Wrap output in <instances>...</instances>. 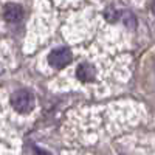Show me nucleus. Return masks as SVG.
<instances>
[{"label": "nucleus", "mask_w": 155, "mask_h": 155, "mask_svg": "<svg viewBox=\"0 0 155 155\" xmlns=\"http://www.w3.org/2000/svg\"><path fill=\"white\" fill-rule=\"evenodd\" d=\"M11 106L19 113H28L34 107V96L28 90H16L11 95Z\"/></svg>", "instance_id": "nucleus-1"}, {"label": "nucleus", "mask_w": 155, "mask_h": 155, "mask_svg": "<svg viewBox=\"0 0 155 155\" xmlns=\"http://www.w3.org/2000/svg\"><path fill=\"white\" fill-rule=\"evenodd\" d=\"M73 59V54L70 48L67 47H58L54 50H51V53L48 54V64L54 68H62L67 64H70Z\"/></svg>", "instance_id": "nucleus-2"}, {"label": "nucleus", "mask_w": 155, "mask_h": 155, "mask_svg": "<svg viewBox=\"0 0 155 155\" xmlns=\"http://www.w3.org/2000/svg\"><path fill=\"white\" fill-rule=\"evenodd\" d=\"M2 16L9 23H17L23 19V8L19 3H6L2 9Z\"/></svg>", "instance_id": "nucleus-3"}, {"label": "nucleus", "mask_w": 155, "mask_h": 155, "mask_svg": "<svg viewBox=\"0 0 155 155\" xmlns=\"http://www.w3.org/2000/svg\"><path fill=\"white\" fill-rule=\"evenodd\" d=\"M76 76H78V79H81L82 82H92L96 76V70L92 64L82 62L76 70Z\"/></svg>", "instance_id": "nucleus-4"}, {"label": "nucleus", "mask_w": 155, "mask_h": 155, "mask_svg": "<svg viewBox=\"0 0 155 155\" xmlns=\"http://www.w3.org/2000/svg\"><path fill=\"white\" fill-rule=\"evenodd\" d=\"M121 17H123V22L126 23V27L127 28H135L137 27V19L134 17V14H132V12L130 11H124L123 12V14H121Z\"/></svg>", "instance_id": "nucleus-5"}, {"label": "nucleus", "mask_w": 155, "mask_h": 155, "mask_svg": "<svg viewBox=\"0 0 155 155\" xmlns=\"http://www.w3.org/2000/svg\"><path fill=\"white\" fill-rule=\"evenodd\" d=\"M150 11L155 14V0H152V3H150Z\"/></svg>", "instance_id": "nucleus-6"}]
</instances>
